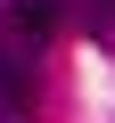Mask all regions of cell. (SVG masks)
<instances>
[{
  "label": "cell",
  "instance_id": "3957f363",
  "mask_svg": "<svg viewBox=\"0 0 115 123\" xmlns=\"http://www.w3.org/2000/svg\"><path fill=\"white\" fill-rule=\"evenodd\" d=\"M74 17H82V33H115V0H74Z\"/></svg>",
  "mask_w": 115,
  "mask_h": 123
},
{
  "label": "cell",
  "instance_id": "7a4b0ae2",
  "mask_svg": "<svg viewBox=\"0 0 115 123\" xmlns=\"http://www.w3.org/2000/svg\"><path fill=\"white\" fill-rule=\"evenodd\" d=\"M49 25H58V0H0V33H17V41H49Z\"/></svg>",
  "mask_w": 115,
  "mask_h": 123
},
{
  "label": "cell",
  "instance_id": "6da1fadb",
  "mask_svg": "<svg viewBox=\"0 0 115 123\" xmlns=\"http://www.w3.org/2000/svg\"><path fill=\"white\" fill-rule=\"evenodd\" d=\"M33 41L0 33V123H33Z\"/></svg>",
  "mask_w": 115,
  "mask_h": 123
}]
</instances>
